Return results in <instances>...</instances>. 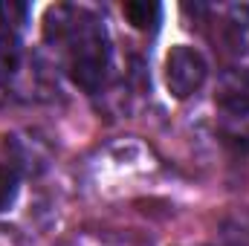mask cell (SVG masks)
Instances as JSON below:
<instances>
[{"mask_svg": "<svg viewBox=\"0 0 249 246\" xmlns=\"http://www.w3.org/2000/svg\"><path fill=\"white\" fill-rule=\"evenodd\" d=\"M47 38L70 44V75H72V81L81 90L96 93L105 81L107 58H110L105 26L81 9L75 12L72 6H55L47 15Z\"/></svg>", "mask_w": 249, "mask_h": 246, "instance_id": "cell-1", "label": "cell"}, {"mask_svg": "<svg viewBox=\"0 0 249 246\" xmlns=\"http://www.w3.org/2000/svg\"><path fill=\"white\" fill-rule=\"evenodd\" d=\"M206 75H209V64L194 47H188V44L171 47V53L165 58V84L174 99H188L191 93H197L203 87Z\"/></svg>", "mask_w": 249, "mask_h": 246, "instance_id": "cell-2", "label": "cell"}, {"mask_svg": "<svg viewBox=\"0 0 249 246\" xmlns=\"http://www.w3.org/2000/svg\"><path fill=\"white\" fill-rule=\"evenodd\" d=\"M214 102L229 110V113H249V70L247 67H232L220 72Z\"/></svg>", "mask_w": 249, "mask_h": 246, "instance_id": "cell-3", "label": "cell"}, {"mask_svg": "<svg viewBox=\"0 0 249 246\" xmlns=\"http://www.w3.org/2000/svg\"><path fill=\"white\" fill-rule=\"evenodd\" d=\"M223 41L232 53H249V6H232L223 18Z\"/></svg>", "mask_w": 249, "mask_h": 246, "instance_id": "cell-4", "label": "cell"}, {"mask_svg": "<svg viewBox=\"0 0 249 246\" xmlns=\"http://www.w3.org/2000/svg\"><path fill=\"white\" fill-rule=\"evenodd\" d=\"M124 18L133 29L139 32H157L160 20H162V6L157 0H130L122 6Z\"/></svg>", "mask_w": 249, "mask_h": 246, "instance_id": "cell-5", "label": "cell"}, {"mask_svg": "<svg viewBox=\"0 0 249 246\" xmlns=\"http://www.w3.org/2000/svg\"><path fill=\"white\" fill-rule=\"evenodd\" d=\"M20 61V35L0 29V81H6Z\"/></svg>", "mask_w": 249, "mask_h": 246, "instance_id": "cell-6", "label": "cell"}, {"mask_svg": "<svg viewBox=\"0 0 249 246\" xmlns=\"http://www.w3.org/2000/svg\"><path fill=\"white\" fill-rule=\"evenodd\" d=\"M26 18H29V6L26 3H0V29L20 35Z\"/></svg>", "mask_w": 249, "mask_h": 246, "instance_id": "cell-7", "label": "cell"}, {"mask_svg": "<svg viewBox=\"0 0 249 246\" xmlns=\"http://www.w3.org/2000/svg\"><path fill=\"white\" fill-rule=\"evenodd\" d=\"M18 197V174L12 168H3L0 165V211L9 209Z\"/></svg>", "mask_w": 249, "mask_h": 246, "instance_id": "cell-8", "label": "cell"}]
</instances>
